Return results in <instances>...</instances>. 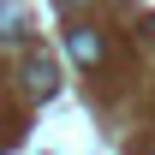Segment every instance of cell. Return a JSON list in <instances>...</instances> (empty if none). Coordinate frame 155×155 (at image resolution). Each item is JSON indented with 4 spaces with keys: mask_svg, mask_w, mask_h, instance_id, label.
<instances>
[{
    "mask_svg": "<svg viewBox=\"0 0 155 155\" xmlns=\"http://www.w3.org/2000/svg\"><path fill=\"white\" fill-rule=\"evenodd\" d=\"M54 90H60V72H54V60L42 54V48H30V54H24V96L48 101Z\"/></svg>",
    "mask_w": 155,
    "mask_h": 155,
    "instance_id": "1",
    "label": "cell"
},
{
    "mask_svg": "<svg viewBox=\"0 0 155 155\" xmlns=\"http://www.w3.org/2000/svg\"><path fill=\"white\" fill-rule=\"evenodd\" d=\"M66 42H72V60H78V66H96V60H101V36H90V30H72Z\"/></svg>",
    "mask_w": 155,
    "mask_h": 155,
    "instance_id": "2",
    "label": "cell"
}]
</instances>
